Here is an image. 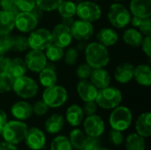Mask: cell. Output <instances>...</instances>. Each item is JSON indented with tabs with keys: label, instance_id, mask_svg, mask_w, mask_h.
Instances as JSON below:
<instances>
[{
	"label": "cell",
	"instance_id": "1",
	"mask_svg": "<svg viewBox=\"0 0 151 150\" xmlns=\"http://www.w3.org/2000/svg\"><path fill=\"white\" fill-rule=\"evenodd\" d=\"M84 53L86 63L93 69L104 68L110 62V54L107 48L99 42H94L87 44Z\"/></svg>",
	"mask_w": 151,
	"mask_h": 150
},
{
	"label": "cell",
	"instance_id": "2",
	"mask_svg": "<svg viewBox=\"0 0 151 150\" xmlns=\"http://www.w3.org/2000/svg\"><path fill=\"white\" fill-rule=\"evenodd\" d=\"M122 98V93L119 88L108 86L98 90L95 102L98 107L104 110H112L120 105Z\"/></svg>",
	"mask_w": 151,
	"mask_h": 150
},
{
	"label": "cell",
	"instance_id": "3",
	"mask_svg": "<svg viewBox=\"0 0 151 150\" xmlns=\"http://www.w3.org/2000/svg\"><path fill=\"white\" fill-rule=\"evenodd\" d=\"M27 129V126L23 121L11 120L7 121L4 125L1 135L3 136L4 141L17 145L24 141Z\"/></svg>",
	"mask_w": 151,
	"mask_h": 150
},
{
	"label": "cell",
	"instance_id": "4",
	"mask_svg": "<svg viewBox=\"0 0 151 150\" xmlns=\"http://www.w3.org/2000/svg\"><path fill=\"white\" fill-rule=\"evenodd\" d=\"M133 121V114L130 109L126 106L119 105L112 109L109 118V123L111 129L124 132L127 130Z\"/></svg>",
	"mask_w": 151,
	"mask_h": 150
},
{
	"label": "cell",
	"instance_id": "5",
	"mask_svg": "<svg viewBox=\"0 0 151 150\" xmlns=\"http://www.w3.org/2000/svg\"><path fill=\"white\" fill-rule=\"evenodd\" d=\"M130 11L120 3H113L108 10L107 18L109 22L115 28H124L130 24Z\"/></svg>",
	"mask_w": 151,
	"mask_h": 150
},
{
	"label": "cell",
	"instance_id": "6",
	"mask_svg": "<svg viewBox=\"0 0 151 150\" xmlns=\"http://www.w3.org/2000/svg\"><path fill=\"white\" fill-rule=\"evenodd\" d=\"M12 90L22 99H30L37 95L39 87L34 79L23 75L14 79Z\"/></svg>",
	"mask_w": 151,
	"mask_h": 150
},
{
	"label": "cell",
	"instance_id": "7",
	"mask_svg": "<svg viewBox=\"0 0 151 150\" xmlns=\"http://www.w3.org/2000/svg\"><path fill=\"white\" fill-rule=\"evenodd\" d=\"M68 98L67 90L59 85H54L46 88L42 92V101L48 105L49 108L56 109L63 106Z\"/></svg>",
	"mask_w": 151,
	"mask_h": 150
},
{
	"label": "cell",
	"instance_id": "8",
	"mask_svg": "<svg viewBox=\"0 0 151 150\" xmlns=\"http://www.w3.org/2000/svg\"><path fill=\"white\" fill-rule=\"evenodd\" d=\"M28 46L31 50H45L53 42L51 31L47 28L41 27L35 28L27 37Z\"/></svg>",
	"mask_w": 151,
	"mask_h": 150
},
{
	"label": "cell",
	"instance_id": "9",
	"mask_svg": "<svg viewBox=\"0 0 151 150\" xmlns=\"http://www.w3.org/2000/svg\"><path fill=\"white\" fill-rule=\"evenodd\" d=\"M76 15L81 19L89 22L98 20L102 16L101 7L92 1H81L76 7Z\"/></svg>",
	"mask_w": 151,
	"mask_h": 150
},
{
	"label": "cell",
	"instance_id": "10",
	"mask_svg": "<svg viewBox=\"0 0 151 150\" xmlns=\"http://www.w3.org/2000/svg\"><path fill=\"white\" fill-rule=\"evenodd\" d=\"M83 129L87 136L99 138L105 130L104 121L96 114L87 116V118L83 119Z\"/></svg>",
	"mask_w": 151,
	"mask_h": 150
},
{
	"label": "cell",
	"instance_id": "11",
	"mask_svg": "<svg viewBox=\"0 0 151 150\" xmlns=\"http://www.w3.org/2000/svg\"><path fill=\"white\" fill-rule=\"evenodd\" d=\"M27 70H30L33 72L39 73L47 65L48 60L43 50H29L24 58Z\"/></svg>",
	"mask_w": 151,
	"mask_h": 150
},
{
	"label": "cell",
	"instance_id": "12",
	"mask_svg": "<svg viewBox=\"0 0 151 150\" xmlns=\"http://www.w3.org/2000/svg\"><path fill=\"white\" fill-rule=\"evenodd\" d=\"M70 29L73 38H74L79 42L81 41L86 42L89 40L94 34V27L92 25V22L81 19L74 20Z\"/></svg>",
	"mask_w": 151,
	"mask_h": 150
},
{
	"label": "cell",
	"instance_id": "13",
	"mask_svg": "<svg viewBox=\"0 0 151 150\" xmlns=\"http://www.w3.org/2000/svg\"><path fill=\"white\" fill-rule=\"evenodd\" d=\"M39 19L31 11H19L15 16V27L21 33H30L35 30Z\"/></svg>",
	"mask_w": 151,
	"mask_h": 150
},
{
	"label": "cell",
	"instance_id": "14",
	"mask_svg": "<svg viewBox=\"0 0 151 150\" xmlns=\"http://www.w3.org/2000/svg\"><path fill=\"white\" fill-rule=\"evenodd\" d=\"M24 141L27 147L31 150H42L46 145L45 133L37 127L28 128Z\"/></svg>",
	"mask_w": 151,
	"mask_h": 150
},
{
	"label": "cell",
	"instance_id": "15",
	"mask_svg": "<svg viewBox=\"0 0 151 150\" xmlns=\"http://www.w3.org/2000/svg\"><path fill=\"white\" fill-rule=\"evenodd\" d=\"M51 35L53 43L63 49L67 48L73 41V35L70 27L62 23L57 24L54 27L51 32Z\"/></svg>",
	"mask_w": 151,
	"mask_h": 150
},
{
	"label": "cell",
	"instance_id": "16",
	"mask_svg": "<svg viewBox=\"0 0 151 150\" xmlns=\"http://www.w3.org/2000/svg\"><path fill=\"white\" fill-rule=\"evenodd\" d=\"M79 97L85 103L95 101L98 93V89L88 80H81L76 88Z\"/></svg>",
	"mask_w": 151,
	"mask_h": 150
},
{
	"label": "cell",
	"instance_id": "17",
	"mask_svg": "<svg viewBox=\"0 0 151 150\" xmlns=\"http://www.w3.org/2000/svg\"><path fill=\"white\" fill-rule=\"evenodd\" d=\"M134 66L133 64L124 62L119 64L114 71V78L120 84H127L134 79Z\"/></svg>",
	"mask_w": 151,
	"mask_h": 150
},
{
	"label": "cell",
	"instance_id": "18",
	"mask_svg": "<svg viewBox=\"0 0 151 150\" xmlns=\"http://www.w3.org/2000/svg\"><path fill=\"white\" fill-rule=\"evenodd\" d=\"M129 11L132 15L142 19L151 17V0H131Z\"/></svg>",
	"mask_w": 151,
	"mask_h": 150
},
{
	"label": "cell",
	"instance_id": "19",
	"mask_svg": "<svg viewBox=\"0 0 151 150\" xmlns=\"http://www.w3.org/2000/svg\"><path fill=\"white\" fill-rule=\"evenodd\" d=\"M11 113L16 120L24 121L33 115V107L28 102L19 101L12 106Z\"/></svg>",
	"mask_w": 151,
	"mask_h": 150
},
{
	"label": "cell",
	"instance_id": "20",
	"mask_svg": "<svg viewBox=\"0 0 151 150\" xmlns=\"http://www.w3.org/2000/svg\"><path fill=\"white\" fill-rule=\"evenodd\" d=\"M91 83L99 90L104 88L111 84V75L104 68L93 69L90 74Z\"/></svg>",
	"mask_w": 151,
	"mask_h": 150
},
{
	"label": "cell",
	"instance_id": "21",
	"mask_svg": "<svg viewBox=\"0 0 151 150\" xmlns=\"http://www.w3.org/2000/svg\"><path fill=\"white\" fill-rule=\"evenodd\" d=\"M134 79L141 86L150 87L151 85V68L150 65L141 64L134 67Z\"/></svg>",
	"mask_w": 151,
	"mask_h": 150
},
{
	"label": "cell",
	"instance_id": "22",
	"mask_svg": "<svg viewBox=\"0 0 151 150\" xmlns=\"http://www.w3.org/2000/svg\"><path fill=\"white\" fill-rule=\"evenodd\" d=\"M98 42L107 47H111L119 41V34L115 29L111 27H104L96 34Z\"/></svg>",
	"mask_w": 151,
	"mask_h": 150
},
{
	"label": "cell",
	"instance_id": "23",
	"mask_svg": "<svg viewBox=\"0 0 151 150\" xmlns=\"http://www.w3.org/2000/svg\"><path fill=\"white\" fill-rule=\"evenodd\" d=\"M65 119L71 126H79L84 119V113L82 108L78 104L70 105L65 112Z\"/></svg>",
	"mask_w": 151,
	"mask_h": 150
},
{
	"label": "cell",
	"instance_id": "24",
	"mask_svg": "<svg viewBox=\"0 0 151 150\" xmlns=\"http://www.w3.org/2000/svg\"><path fill=\"white\" fill-rule=\"evenodd\" d=\"M136 133L143 138H149L151 135V114L150 112H144L139 116L135 122Z\"/></svg>",
	"mask_w": 151,
	"mask_h": 150
},
{
	"label": "cell",
	"instance_id": "25",
	"mask_svg": "<svg viewBox=\"0 0 151 150\" xmlns=\"http://www.w3.org/2000/svg\"><path fill=\"white\" fill-rule=\"evenodd\" d=\"M65 125V118L60 114H53L48 118L44 123V129L50 134L59 133Z\"/></svg>",
	"mask_w": 151,
	"mask_h": 150
},
{
	"label": "cell",
	"instance_id": "26",
	"mask_svg": "<svg viewBox=\"0 0 151 150\" xmlns=\"http://www.w3.org/2000/svg\"><path fill=\"white\" fill-rule=\"evenodd\" d=\"M15 14L6 11H0V35L10 34L15 27Z\"/></svg>",
	"mask_w": 151,
	"mask_h": 150
},
{
	"label": "cell",
	"instance_id": "27",
	"mask_svg": "<svg viewBox=\"0 0 151 150\" xmlns=\"http://www.w3.org/2000/svg\"><path fill=\"white\" fill-rule=\"evenodd\" d=\"M142 34L135 27H129L123 33V41L131 47H139L142 42Z\"/></svg>",
	"mask_w": 151,
	"mask_h": 150
},
{
	"label": "cell",
	"instance_id": "28",
	"mask_svg": "<svg viewBox=\"0 0 151 150\" xmlns=\"http://www.w3.org/2000/svg\"><path fill=\"white\" fill-rule=\"evenodd\" d=\"M27 71V68L24 59H22L21 57H14L11 59L7 72L13 79L26 75Z\"/></svg>",
	"mask_w": 151,
	"mask_h": 150
},
{
	"label": "cell",
	"instance_id": "29",
	"mask_svg": "<svg viewBox=\"0 0 151 150\" xmlns=\"http://www.w3.org/2000/svg\"><path fill=\"white\" fill-rule=\"evenodd\" d=\"M58 80V75L56 73V70L50 69L49 67H44L40 72H39V81L40 84L46 88L52 87L57 84Z\"/></svg>",
	"mask_w": 151,
	"mask_h": 150
},
{
	"label": "cell",
	"instance_id": "30",
	"mask_svg": "<svg viewBox=\"0 0 151 150\" xmlns=\"http://www.w3.org/2000/svg\"><path fill=\"white\" fill-rule=\"evenodd\" d=\"M125 147L127 150H145V139L136 133H130L126 139Z\"/></svg>",
	"mask_w": 151,
	"mask_h": 150
},
{
	"label": "cell",
	"instance_id": "31",
	"mask_svg": "<svg viewBox=\"0 0 151 150\" xmlns=\"http://www.w3.org/2000/svg\"><path fill=\"white\" fill-rule=\"evenodd\" d=\"M87 137L88 136L85 134V133L82 130L75 128L71 131L68 139L73 149L77 150H82L85 141L87 140Z\"/></svg>",
	"mask_w": 151,
	"mask_h": 150
},
{
	"label": "cell",
	"instance_id": "32",
	"mask_svg": "<svg viewBox=\"0 0 151 150\" xmlns=\"http://www.w3.org/2000/svg\"><path fill=\"white\" fill-rule=\"evenodd\" d=\"M77 4L71 0H63L57 8L59 15L62 18H71L76 15Z\"/></svg>",
	"mask_w": 151,
	"mask_h": 150
},
{
	"label": "cell",
	"instance_id": "33",
	"mask_svg": "<svg viewBox=\"0 0 151 150\" xmlns=\"http://www.w3.org/2000/svg\"><path fill=\"white\" fill-rule=\"evenodd\" d=\"M64 49L56 45L55 43H51L47 49H45V56L47 60L54 63L61 60L64 57Z\"/></svg>",
	"mask_w": 151,
	"mask_h": 150
},
{
	"label": "cell",
	"instance_id": "34",
	"mask_svg": "<svg viewBox=\"0 0 151 150\" xmlns=\"http://www.w3.org/2000/svg\"><path fill=\"white\" fill-rule=\"evenodd\" d=\"M69 139L65 135L57 136L50 144V150H73Z\"/></svg>",
	"mask_w": 151,
	"mask_h": 150
},
{
	"label": "cell",
	"instance_id": "35",
	"mask_svg": "<svg viewBox=\"0 0 151 150\" xmlns=\"http://www.w3.org/2000/svg\"><path fill=\"white\" fill-rule=\"evenodd\" d=\"M29 48L27 37L24 35H14L12 36V50L17 52H23L26 51Z\"/></svg>",
	"mask_w": 151,
	"mask_h": 150
},
{
	"label": "cell",
	"instance_id": "36",
	"mask_svg": "<svg viewBox=\"0 0 151 150\" xmlns=\"http://www.w3.org/2000/svg\"><path fill=\"white\" fill-rule=\"evenodd\" d=\"M14 79L8 73L0 72V94H4L12 90Z\"/></svg>",
	"mask_w": 151,
	"mask_h": 150
},
{
	"label": "cell",
	"instance_id": "37",
	"mask_svg": "<svg viewBox=\"0 0 151 150\" xmlns=\"http://www.w3.org/2000/svg\"><path fill=\"white\" fill-rule=\"evenodd\" d=\"M35 4L43 11H52L57 10L63 0H35Z\"/></svg>",
	"mask_w": 151,
	"mask_h": 150
},
{
	"label": "cell",
	"instance_id": "38",
	"mask_svg": "<svg viewBox=\"0 0 151 150\" xmlns=\"http://www.w3.org/2000/svg\"><path fill=\"white\" fill-rule=\"evenodd\" d=\"M93 68L87 63L81 64L76 69V75L80 80H88L90 77Z\"/></svg>",
	"mask_w": 151,
	"mask_h": 150
},
{
	"label": "cell",
	"instance_id": "39",
	"mask_svg": "<svg viewBox=\"0 0 151 150\" xmlns=\"http://www.w3.org/2000/svg\"><path fill=\"white\" fill-rule=\"evenodd\" d=\"M79 57V51L77 50L76 48H69L65 53H64V59L65 62L68 65H73L76 64L77 59Z\"/></svg>",
	"mask_w": 151,
	"mask_h": 150
},
{
	"label": "cell",
	"instance_id": "40",
	"mask_svg": "<svg viewBox=\"0 0 151 150\" xmlns=\"http://www.w3.org/2000/svg\"><path fill=\"white\" fill-rule=\"evenodd\" d=\"M15 3L19 11H32L36 6L35 0H15Z\"/></svg>",
	"mask_w": 151,
	"mask_h": 150
},
{
	"label": "cell",
	"instance_id": "41",
	"mask_svg": "<svg viewBox=\"0 0 151 150\" xmlns=\"http://www.w3.org/2000/svg\"><path fill=\"white\" fill-rule=\"evenodd\" d=\"M109 140L114 146H120L124 142V134L122 132L111 129L109 133Z\"/></svg>",
	"mask_w": 151,
	"mask_h": 150
},
{
	"label": "cell",
	"instance_id": "42",
	"mask_svg": "<svg viewBox=\"0 0 151 150\" xmlns=\"http://www.w3.org/2000/svg\"><path fill=\"white\" fill-rule=\"evenodd\" d=\"M0 8L3 11H10L15 15H17L19 11L16 6L15 0H0Z\"/></svg>",
	"mask_w": 151,
	"mask_h": 150
},
{
	"label": "cell",
	"instance_id": "43",
	"mask_svg": "<svg viewBox=\"0 0 151 150\" xmlns=\"http://www.w3.org/2000/svg\"><path fill=\"white\" fill-rule=\"evenodd\" d=\"M32 107H33V113H35L36 116H39V117L44 116L49 111L48 105L42 100L35 102V103Z\"/></svg>",
	"mask_w": 151,
	"mask_h": 150
},
{
	"label": "cell",
	"instance_id": "44",
	"mask_svg": "<svg viewBox=\"0 0 151 150\" xmlns=\"http://www.w3.org/2000/svg\"><path fill=\"white\" fill-rule=\"evenodd\" d=\"M12 36L10 34L0 35V48L4 51V53L12 50Z\"/></svg>",
	"mask_w": 151,
	"mask_h": 150
},
{
	"label": "cell",
	"instance_id": "45",
	"mask_svg": "<svg viewBox=\"0 0 151 150\" xmlns=\"http://www.w3.org/2000/svg\"><path fill=\"white\" fill-rule=\"evenodd\" d=\"M100 147H101V142L98 138L88 136L82 150H96Z\"/></svg>",
	"mask_w": 151,
	"mask_h": 150
},
{
	"label": "cell",
	"instance_id": "46",
	"mask_svg": "<svg viewBox=\"0 0 151 150\" xmlns=\"http://www.w3.org/2000/svg\"><path fill=\"white\" fill-rule=\"evenodd\" d=\"M97 104L95 101H90V102H85L83 107L82 108V111H83V113L84 115L86 116H91V115H94L96 113L97 111Z\"/></svg>",
	"mask_w": 151,
	"mask_h": 150
},
{
	"label": "cell",
	"instance_id": "47",
	"mask_svg": "<svg viewBox=\"0 0 151 150\" xmlns=\"http://www.w3.org/2000/svg\"><path fill=\"white\" fill-rule=\"evenodd\" d=\"M139 31L142 34V35L148 36L151 35V19L150 18H146L143 19L141 25L138 27Z\"/></svg>",
	"mask_w": 151,
	"mask_h": 150
},
{
	"label": "cell",
	"instance_id": "48",
	"mask_svg": "<svg viewBox=\"0 0 151 150\" xmlns=\"http://www.w3.org/2000/svg\"><path fill=\"white\" fill-rule=\"evenodd\" d=\"M141 47L142 51L144 52V54L148 57H151V37L150 35L145 36L142 39V42L141 43Z\"/></svg>",
	"mask_w": 151,
	"mask_h": 150
},
{
	"label": "cell",
	"instance_id": "49",
	"mask_svg": "<svg viewBox=\"0 0 151 150\" xmlns=\"http://www.w3.org/2000/svg\"><path fill=\"white\" fill-rule=\"evenodd\" d=\"M11 59H12V58H10V57H3V59L0 61V72H7L8 67H9V65H10Z\"/></svg>",
	"mask_w": 151,
	"mask_h": 150
},
{
	"label": "cell",
	"instance_id": "50",
	"mask_svg": "<svg viewBox=\"0 0 151 150\" xmlns=\"http://www.w3.org/2000/svg\"><path fill=\"white\" fill-rule=\"evenodd\" d=\"M7 121H8L7 114L5 113L4 111L0 109V135L2 133V130H3V128H4V125L6 124Z\"/></svg>",
	"mask_w": 151,
	"mask_h": 150
},
{
	"label": "cell",
	"instance_id": "51",
	"mask_svg": "<svg viewBox=\"0 0 151 150\" xmlns=\"http://www.w3.org/2000/svg\"><path fill=\"white\" fill-rule=\"evenodd\" d=\"M0 150H18L15 145L8 143L6 141L0 142Z\"/></svg>",
	"mask_w": 151,
	"mask_h": 150
},
{
	"label": "cell",
	"instance_id": "52",
	"mask_svg": "<svg viewBox=\"0 0 151 150\" xmlns=\"http://www.w3.org/2000/svg\"><path fill=\"white\" fill-rule=\"evenodd\" d=\"M142 19H142V18H140V17H137V16L133 15V16H131L130 22L132 23V25L134 26V27L138 28V27H139V26L141 25V23H142Z\"/></svg>",
	"mask_w": 151,
	"mask_h": 150
},
{
	"label": "cell",
	"instance_id": "53",
	"mask_svg": "<svg viewBox=\"0 0 151 150\" xmlns=\"http://www.w3.org/2000/svg\"><path fill=\"white\" fill-rule=\"evenodd\" d=\"M38 19H40L42 17V12H43V11L42 10H41L39 7H37V6H35L34 9H33V11H31Z\"/></svg>",
	"mask_w": 151,
	"mask_h": 150
},
{
	"label": "cell",
	"instance_id": "54",
	"mask_svg": "<svg viewBox=\"0 0 151 150\" xmlns=\"http://www.w3.org/2000/svg\"><path fill=\"white\" fill-rule=\"evenodd\" d=\"M74 22V19H73V17H71V18H62V24L67 26L68 27H71L72 25L73 24Z\"/></svg>",
	"mask_w": 151,
	"mask_h": 150
},
{
	"label": "cell",
	"instance_id": "55",
	"mask_svg": "<svg viewBox=\"0 0 151 150\" xmlns=\"http://www.w3.org/2000/svg\"><path fill=\"white\" fill-rule=\"evenodd\" d=\"M86 46H87L86 42H85L84 41H81V42H80V43L78 44V46L76 47V49H77V50H78V51H80V50H85Z\"/></svg>",
	"mask_w": 151,
	"mask_h": 150
},
{
	"label": "cell",
	"instance_id": "56",
	"mask_svg": "<svg viewBox=\"0 0 151 150\" xmlns=\"http://www.w3.org/2000/svg\"><path fill=\"white\" fill-rule=\"evenodd\" d=\"M4 54H5V53H4V51L0 48V61H1V60L3 59V57H4Z\"/></svg>",
	"mask_w": 151,
	"mask_h": 150
},
{
	"label": "cell",
	"instance_id": "57",
	"mask_svg": "<svg viewBox=\"0 0 151 150\" xmlns=\"http://www.w3.org/2000/svg\"><path fill=\"white\" fill-rule=\"evenodd\" d=\"M96 150H110L109 149H107V148H103V147H100L99 149H97Z\"/></svg>",
	"mask_w": 151,
	"mask_h": 150
},
{
	"label": "cell",
	"instance_id": "58",
	"mask_svg": "<svg viewBox=\"0 0 151 150\" xmlns=\"http://www.w3.org/2000/svg\"><path fill=\"white\" fill-rule=\"evenodd\" d=\"M112 1H115V2H119V1H123V0H112Z\"/></svg>",
	"mask_w": 151,
	"mask_h": 150
},
{
	"label": "cell",
	"instance_id": "59",
	"mask_svg": "<svg viewBox=\"0 0 151 150\" xmlns=\"http://www.w3.org/2000/svg\"><path fill=\"white\" fill-rule=\"evenodd\" d=\"M76 1H78V2H81V1H84V0H76Z\"/></svg>",
	"mask_w": 151,
	"mask_h": 150
},
{
	"label": "cell",
	"instance_id": "60",
	"mask_svg": "<svg viewBox=\"0 0 151 150\" xmlns=\"http://www.w3.org/2000/svg\"><path fill=\"white\" fill-rule=\"evenodd\" d=\"M96 1H98V0H96Z\"/></svg>",
	"mask_w": 151,
	"mask_h": 150
}]
</instances>
